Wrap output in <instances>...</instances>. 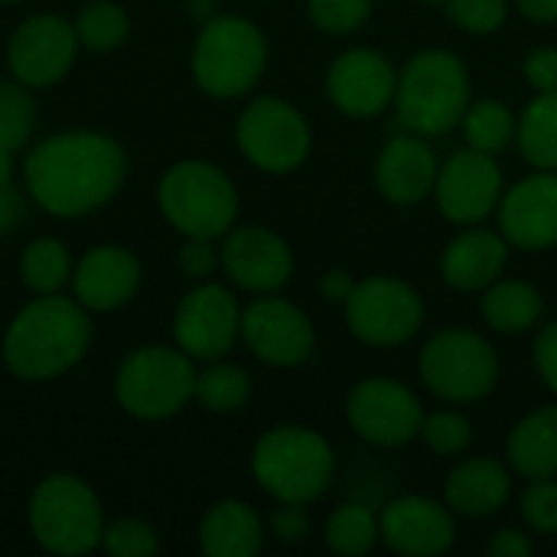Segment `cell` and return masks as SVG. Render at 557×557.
<instances>
[{"label":"cell","instance_id":"6da1fadb","mask_svg":"<svg viewBox=\"0 0 557 557\" xmlns=\"http://www.w3.org/2000/svg\"><path fill=\"white\" fill-rule=\"evenodd\" d=\"M127 150L104 131H59L26 150L23 189L55 219L104 209L127 180Z\"/></svg>","mask_w":557,"mask_h":557},{"label":"cell","instance_id":"7a4b0ae2","mask_svg":"<svg viewBox=\"0 0 557 557\" xmlns=\"http://www.w3.org/2000/svg\"><path fill=\"white\" fill-rule=\"evenodd\" d=\"M91 336V313L75 297L39 294L10 317L0 359L20 382H52L88 356Z\"/></svg>","mask_w":557,"mask_h":557},{"label":"cell","instance_id":"3957f363","mask_svg":"<svg viewBox=\"0 0 557 557\" xmlns=\"http://www.w3.org/2000/svg\"><path fill=\"white\" fill-rule=\"evenodd\" d=\"M26 522L42 552L55 557H85L101 548L104 506L88 480L75 473L42 476L26 506Z\"/></svg>","mask_w":557,"mask_h":557},{"label":"cell","instance_id":"277c9868","mask_svg":"<svg viewBox=\"0 0 557 557\" xmlns=\"http://www.w3.org/2000/svg\"><path fill=\"white\" fill-rule=\"evenodd\" d=\"M251 473L271 499L310 506L330 490L336 457L323 434L300 424H281L255 444Z\"/></svg>","mask_w":557,"mask_h":557},{"label":"cell","instance_id":"5b68a950","mask_svg":"<svg viewBox=\"0 0 557 557\" xmlns=\"http://www.w3.org/2000/svg\"><path fill=\"white\" fill-rule=\"evenodd\" d=\"M470 108V72L460 55L447 49H424L411 55L398 75L395 111L398 121L424 137L454 131Z\"/></svg>","mask_w":557,"mask_h":557},{"label":"cell","instance_id":"8992f818","mask_svg":"<svg viewBox=\"0 0 557 557\" xmlns=\"http://www.w3.org/2000/svg\"><path fill=\"white\" fill-rule=\"evenodd\" d=\"M189 69L209 98H242L268 69V39L245 16L212 13L193 42Z\"/></svg>","mask_w":557,"mask_h":557},{"label":"cell","instance_id":"52a82bcc","mask_svg":"<svg viewBox=\"0 0 557 557\" xmlns=\"http://www.w3.org/2000/svg\"><path fill=\"white\" fill-rule=\"evenodd\" d=\"M157 206L183 238H222L238 219V189L232 176L209 160H180L166 166L157 186Z\"/></svg>","mask_w":557,"mask_h":557},{"label":"cell","instance_id":"ba28073f","mask_svg":"<svg viewBox=\"0 0 557 557\" xmlns=\"http://www.w3.org/2000/svg\"><path fill=\"white\" fill-rule=\"evenodd\" d=\"M196 359L173 346H140L114 372V401L137 421H166L196 401Z\"/></svg>","mask_w":557,"mask_h":557},{"label":"cell","instance_id":"9c48e42d","mask_svg":"<svg viewBox=\"0 0 557 557\" xmlns=\"http://www.w3.org/2000/svg\"><path fill=\"white\" fill-rule=\"evenodd\" d=\"M424 385L454 405L486 398L499 379L496 349L473 330H444L421 352Z\"/></svg>","mask_w":557,"mask_h":557},{"label":"cell","instance_id":"30bf717a","mask_svg":"<svg viewBox=\"0 0 557 557\" xmlns=\"http://www.w3.org/2000/svg\"><path fill=\"white\" fill-rule=\"evenodd\" d=\"M235 144L261 173H290L310 157L313 134L300 108L284 98L261 95L242 111L235 124Z\"/></svg>","mask_w":557,"mask_h":557},{"label":"cell","instance_id":"8fae6325","mask_svg":"<svg viewBox=\"0 0 557 557\" xmlns=\"http://www.w3.org/2000/svg\"><path fill=\"white\" fill-rule=\"evenodd\" d=\"M346 326L369 346H401L424 323L421 294L398 277H366L346 297Z\"/></svg>","mask_w":557,"mask_h":557},{"label":"cell","instance_id":"7c38bea8","mask_svg":"<svg viewBox=\"0 0 557 557\" xmlns=\"http://www.w3.org/2000/svg\"><path fill=\"white\" fill-rule=\"evenodd\" d=\"M242 339V307L225 284L196 281L173 313V343L196 362L225 359Z\"/></svg>","mask_w":557,"mask_h":557},{"label":"cell","instance_id":"4fadbf2b","mask_svg":"<svg viewBox=\"0 0 557 557\" xmlns=\"http://www.w3.org/2000/svg\"><path fill=\"white\" fill-rule=\"evenodd\" d=\"M75 23L59 13H33L26 16L7 42V69L26 88H52L59 85L75 59H78Z\"/></svg>","mask_w":557,"mask_h":557},{"label":"cell","instance_id":"5bb4252c","mask_svg":"<svg viewBox=\"0 0 557 557\" xmlns=\"http://www.w3.org/2000/svg\"><path fill=\"white\" fill-rule=\"evenodd\" d=\"M352 431L379 447H401L421 434L424 408L421 398L395 379H366L346 401Z\"/></svg>","mask_w":557,"mask_h":557},{"label":"cell","instance_id":"9a60e30c","mask_svg":"<svg viewBox=\"0 0 557 557\" xmlns=\"http://www.w3.org/2000/svg\"><path fill=\"white\" fill-rule=\"evenodd\" d=\"M242 339L261 362L281 369L307 362L317 343L310 317L274 294H258L242 310Z\"/></svg>","mask_w":557,"mask_h":557},{"label":"cell","instance_id":"2e32d148","mask_svg":"<svg viewBox=\"0 0 557 557\" xmlns=\"http://www.w3.org/2000/svg\"><path fill=\"white\" fill-rule=\"evenodd\" d=\"M437 209L454 225H480L503 199V170L496 166L493 153L467 147L454 153L434 183Z\"/></svg>","mask_w":557,"mask_h":557},{"label":"cell","instance_id":"e0dca14e","mask_svg":"<svg viewBox=\"0 0 557 557\" xmlns=\"http://www.w3.org/2000/svg\"><path fill=\"white\" fill-rule=\"evenodd\" d=\"M219 251L225 277L248 294H277L294 274L290 245L264 225L228 228Z\"/></svg>","mask_w":557,"mask_h":557},{"label":"cell","instance_id":"ac0fdd59","mask_svg":"<svg viewBox=\"0 0 557 557\" xmlns=\"http://www.w3.org/2000/svg\"><path fill=\"white\" fill-rule=\"evenodd\" d=\"M398 72L375 49H346L326 72L330 101L349 117H375L395 101Z\"/></svg>","mask_w":557,"mask_h":557},{"label":"cell","instance_id":"d6986e66","mask_svg":"<svg viewBox=\"0 0 557 557\" xmlns=\"http://www.w3.org/2000/svg\"><path fill=\"white\" fill-rule=\"evenodd\" d=\"M144 284V268L137 255L124 245H95L88 248L72 271V297L88 313H114L127 307Z\"/></svg>","mask_w":557,"mask_h":557},{"label":"cell","instance_id":"ffe728a7","mask_svg":"<svg viewBox=\"0 0 557 557\" xmlns=\"http://www.w3.org/2000/svg\"><path fill=\"white\" fill-rule=\"evenodd\" d=\"M499 228L509 245L548 251L557 245V170L519 180L499 199Z\"/></svg>","mask_w":557,"mask_h":557},{"label":"cell","instance_id":"44dd1931","mask_svg":"<svg viewBox=\"0 0 557 557\" xmlns=\"http://www.w3.org/2000/svg\"><path fill=\"white\" fill-rule=\"evenodd\" d=\"M379 529H382V542L392 552L408 557L444 555L457 539L450 506L434 503L428 496L392 499L379 516Z\"/></svg>","mask_w":557,"mask_h":557},{"label":"cell","instance_id":"7402d4cb","mask_svg":"<svg viewBox=\"0 0 557 557\" xmlns=\"http://www.w3.org/2000/svg\"><path fill=\"white\" fill-rule=\"evenodd\" d=\"M437 170L441 163L424 134H398L382 147L375 160V186L395 206H418L434 193Z\"/></svg>","mask_w":557,"mask_h":557},{"label":"cell","instance_id":"603a6c76","mask_svg":"<svg viewBox=\"0 0 557 557\" xmlns=\"http://www.w3.org/2000/svg\"><path fill=\"white\" fill-rule=\"evenodd\" d=\"M509 261V242L506 235H496L490 228H467L457 235L441 258L444 281L457 290H486Z\"/></svg>","mask_w":557,"mask_h":557},{"label":"cell","instance_id":"cb8c5ba5","mask_svg":"<svg viewBox=\"0 0 557 557\" xmlns=\"http://www.w3.org/2000/svg\"><path fill=\"white\" fill-rule=\"evenodd\" d=\"M512 493L509 470L493 457H470L444 483V503L450 512L467 519H486L496 516Z\"/></svg>","mask_w":557,"mask_h":557},{"label":"cell","instance_id":"d4e9b609","mask_svg":"<svg viewBox=\"0 0 557 557\" xmlns=\"http://www.w3.org/2000/svg\"><path fill=\"white\" fill-rule=\"evenodd\" d=\"M199 548L209 557L261 555L264 519L242 499H219L199 522Z\"/></svg>","mask_w":557,"mask_h":557},{"label":"cell","instance_id":"484cf974","mask_svg":"<svg viewBox=\"0 0 557 557\" xmlns=\"http://www.w3.org/2000/svg\"><path fill=\"white\" fill-rule=\"evenodd\" d=\"M509 463L525 480L557 476V405L525 414L509 434Z\"/></svg>","mask_w":557,"mask_h":557},{"label":"cell","instance_id":"4316f807","mask_svg":"<svg viewBox=\"0 0 557 557\" xmlns=\"http://www.w3.org/2000/svg\"><path fill=\"white\" fill-rule=\"evenodd\" d=\"M545 317L542 294L525 281H493L483 294V320L496 333H525Z\"/></svg>","mask_w":557,"mask_h":557},{"label":"cell","instance_id":"83f0119b","mask_svg":"<svg viewBox=\"0 0 557 557\" xmlns=\"http://www.w3.org/2000/svg\"><path fill=\"white\" fill-rule=\"evenodd\" d=\"M20 281L23 287L39 297V294H62L65 284H72V271H75V258L65 248L62 238L55 235H39L33 242H26V248L20 251Z\"/></svg>","mask_w":557,"mask_h":557},{"label":"cell","instance_id":"f1b7e54d","mask_svg":"<svg viewBox=\"0 0 557 557\" xmlns=\"http://www.w3.org/2000/svg\"><path fill=\"white\" fill-rule=\"evenodd\" d=\"M516 140L539 170H557V91H539L519 114Z\"/></svg>","mask_w":557,"mask_h":557},{"label":"cell","instance_id":"f546056e","mask_svg":"<svg viewBox=\"0 0 557 557\" xmlns=\"http://www.w3.org/2000/svg\"><path fill=\"white\" fill-rule=\"evenodd\" d=\"M251 375L242 366L212 359L196 375V401L212 414H235L251 401Z\"/></svg>","mask_w":557,"mask_h":557},{"label":"cell","instance_id":"4dcf8cb0","mask_svg":"<svg viewBox=\"0 0 557 557\" xmlns=\"http://www.w3.org/2000/svg\"><path fill=\"white\" fill-rule=\"evenodd\" d=\"M72 23H75V36L82 49L88 52H111L124 46L131 33V16L114 0H88Z\"/></svg>","mask_w":557,"mask_h":557},{"label":"cell","instance_id":"1f68e13d","mask_svg":"<svg viewBox=\"0 0 557 557\" xmlns=\"http://www.w3.org/2000/svg\"><path fill=\"white\" fill-rule=\"evenodd\" d=\"M463 134H467V144L483 150V153H499L506 150L512 140H516V114L503 104V101H476L467 108L463 114Z\"/></svg>","mask_w":557,"mask_h":557},{"label":"cell","instance_id":"d6a6232c","mask_svg":"<svg viewBox=\"0 0 557 557\" xmlns=\"http://www.w3.org/2000/svg\"><path fill=\"white\" fill-rule=\"evenodd\" d=\"M382 539V529H379V519L369 506H343L330 516L326 522V545L336 552V555L359 557L366 552L375 548V542Z\"/></svg>","mask_w":557,"mask_h":557},{"label":"cell","instance_id":"836d02e7","mask_svg":"<svg viewBox=\"0 0 557 557\" xmlns=\"http://www.w3.org/2000/svg\"><path fill=\"white\" fill-rule=\"evenodd\" d=\"M33 131H36L33 88H26L10 75L7 82H0V147L20 153L23 147H29Z\"/></svg>","mask_w":557,"mask_h":557},{"label":"cell","instance_id":"e575fe53","mask_svg":"<svg viewBox=\"0 0 557 557\" xmlns=\"http://www.w3.org/2000/svg\"><path fill=\"white\" fill-rule=\"evenodd\" d=\"M101 548L111 557H150L160 552V535L150 522L137 516H121L104 525Z\"/></svg>","mask_w":557,"mask_h":557},{"label":"cell","instance_id":"d590c367","mask_svg":"<svg viewBox=\"0 0 557 557\" xmlns=\"http://www.w3.org/2000/svg\"><path fill=\"white\" fill-rule=\"evenodd\" d=\"M310 23L330 36H349L372 16V0H307Z\"/></svg>","mask_w":557,"mask_h":557},{"label":"cell","instance_id":"8d00e7d4","mask_svg":"<svg viewBox=\"0 0 557 557\" xmlns=\"http://www.w3.org/2000/svg\"><path fill=\"white\" fill-rule=\"evenodd\" d=\"M421 437L428 441V447L437 457H457V454L470 450L473 428L460 411H434V414H424Z\"/></svg>","mask_w":557,"mask_h":557},{"label":"cell","instance_id":"74e56055","mask_svg":"<svg viewBox=\"0 0 557 557\" xmlns=\"http://www.w3.org/2000/svg\"><path fill=\"white\" fill-rule=\"evenodd\" d=\"M447 16L467 33H496L509 16V0H447Z\"/></svg>","mask_w":557,"mask_h":557},{"label":"cell","instance_id":"f35d334b","mask_svg":"<svg viewBox=\"0 0 557 557\" xmlns=\"http://www.w3.org/2000/svg\"><path fill=\"white\" fill-rule=\"evenodd\" d=\"M522 522L539 535H557V483L532 480L522 493Z\"/></svg>","mask_w":557,"mask_h":557},{"label":"cell","instance_id":"ab89813d","mask_svg":"<svg viewBox=\"0 0 557 557\" xmlns=\"http://www.w3.org/2000/svg\"><path fill=\"white\" fill-rule=\"evenodd\" d=\"M176 264L193 281H209L222 268V251L215 248V238H183Z\"/></svg>","mask_w":557,"mask_h":557},{"label":"cell","instance_id":"60d3db41","mask_svg":"<svg viewBox=\"0 0 557 557\" xmlns=\"http://www.w3.org/2000/svg\"><path fill=\"white\" fill-rule=\"evenodd\" d=\"M268 529H271V535L274 539H281V542H304L307 539V532H310V519H307V509L304 506H297V503H281L274 512H271V519H268Z\"/></svg>","mask_w":557,"mask_h":557},{"label":"cell","instance_id":"b9f144b4","mask_svg":"<svg viewBox=\"0 0 557 557\" xmlns=\"http://www.w3.org/2000/svg\"><path fill=\"white\" fill-rule=\"evenodd\" d=\"M525 78L535 91H557V49L542 46L525 59Z\"/></svg>","mask_w":557,"mask_h":557},{"label":"cell","instance_id":"7bdbcfd3","mask_svg":"<svg viewBox=\"0 0 557 557\" xmlns=\"http://www.w3.org/2000/svg\"><path fill=\"white\" fill-rule=\"evenodd\" d=\"M535 366L545 385L557 395V320L545 323L535 336Z\"/></svg>","mask_w":557,"mask_h":557},{"label":"cell","instance_id":"ee69618b","mask_svg":"<svg viewBox=\"0 0 557 557\" xmlns=\"http://www.w3.org/2000/svg\"><path fill=\"white\" fill-rule=\"evenodd\" d=\"M26 189L20 193L16 186H3L0 189V238H7L13 228H20V222L26 219Z\"/></svg>","mask_w":557,"mask_h":557},{"label":"cell","instance_id":"f6af8a7d","mask_svg":"<svg viewBox=\"0 0 557 557\" xmlns=\"http://www.w3.org/2000/svg\"><path fill=\"white\" fill-rule=\"evenodd\" d=\"M532 552H535V545H532L529 532H522V529H503L490 542L493 557H529Z\"/></svg>","mask_w":557,"mask_h":557},{"label":"cell","instance_id":"bcb514c9","mask_svg":"<svg viewBox=\"0 0 557 557\" xmlns=\"http://www.w3.org/2000/svg\"><path fill=\"white\" fill-rule=\"evenodd\" d=\"M352 287H356V281L346 274V271H330V274H323V281H320V290H323V297H330V300H336V304H346V297L352 294Z\"/></svg>","mask_w":557,"mask_h":557},{"label":"cell","instance_id":"7dc6e473","mask_svg":"<svg viewBox=\"0 0 557 557\" xmlns=\"http://www.w3.org/2000/svg\"><path fill=\"white\" fill-rule=\"evenodd\" d=\"M519 10L535 23H555L557 0H519Z\"/></svg>","mask_w":557,"mask_h":557},{"label":"cell","instance_id":"c3c4849f","mask_svg":"<svg viewBox=\"0 0 557 557\" xmlns=\"http://www.w3.org/2000/svg\"><path fill=\"white\" fill-rule=\"evenodd\" d=\"M16 150L0 147V189L3 186H16Z\"/></svg>","mask_w":557,"mask_h":557},{"label":"cell","instance_id":"681fc988","mask_svg":"<svg viewBox=\"0 0 557 557\" xmlns=\"http://www.w3.org/2000/svg\"><path fill=\"white\" fill-rule=\"evenodd\" d=\"M183 3H186V7H189V10H193L196 16L209 20V16H212V10H215V7H219L222 0H183Z\"/></svg>","mask_w":557,"mask_h":557},{"label":"cell","instance_id":"f907efd6","mask_svg":"<svg viewBox=\"0 0 557 557\" xmlns=\"http://www.w3.org/2000/svg\"><path fill=\"white\" fill-rule=\"evenodd\" d=\"M0 3H20V0H0Z\"/></svg>","mask_w":557,"mask_h":557},{"label":"cell","instance_id":"816d5d0a","mask_svg":"<svg viewBox=\"0 0 557 557\" xmlns=\"http://www.w3.org/2000/svg\"><path fill=\"white\" fill-rule=\"evenodd\" d=\"M431 3H447V0H431Z\"/></svg>","mask_w":557,"mask_h":557}]
</instances>
